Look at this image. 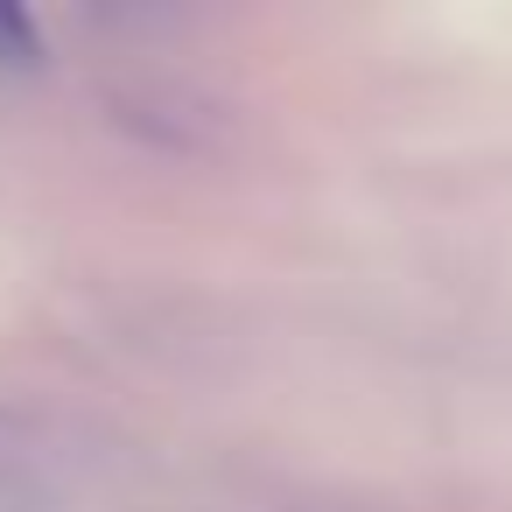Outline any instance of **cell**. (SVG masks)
Wrapping results in <instances>:
<instances>
[{"instance_id": "6da1fadb", "label": "cell", "mask_w": 512, "mask_h": 512, "mask_svg": "<svg viewBox=\"0 0 512 512\" xmlns=\"http://www.w3.org/2000/svg\"><path fill=\"white\" fill-rule=\"evenodd\" d=\"M43 43H36V22L22 8H0V64H36Z\"/></svg>"}]
</instances>
